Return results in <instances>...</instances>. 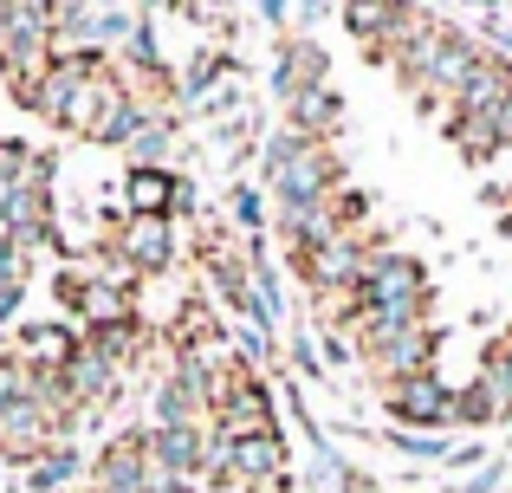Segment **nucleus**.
<instances>
[{
  "instance_id": "1",
  "label": "nucleus",
  "mask_w": 512,
  "mask_h": 493,
  "mask_svg": "<svg viewBox=\"0 0 512 493\" xmlns=\"http://www.w3.org/2000/svg\"><path fill=\"white\" fill-rule=\"evenodd\" d=\"M260 182L279 208V202H325L350 176H344L338 150H331L325 137H305V130L279 124V130H266V143H260Z\"/></svg>"
},
{
  "instance_id": "2",
  "label": "nucleus",
  "mask_w": 512,
  "mask_h": 493,
  "mask_svg": "<svg viewBox=\"0 0 512 493\" xmlns=\"http://www.w3.org/2000/svg\"><path fill=\"white\" fill-rule=\"evenodd\" d=\"M357 305L363 312H422V318H435V286H428L422 253L376 247L370 266H363V279H357Z\"/></svg>"
},
{
  "instance_id": "3",
  "label": "nucleus",
  "mask_w": 512,
  "mask_h": 493,
  "mask_svg": "<svg viewBox=\"0 0 512 493\" xmlns=\"http://www.w3.org/2000/svg\"><path fill=\"white\" fill-rule=\"evenodd\" d=\"M376 247H389L383 234H370V228H344L338 241H325L318 253H305V260H279V266H286V273L299 279L312 299H331V292H350V286H357Z\"/></svg>"
},
{
  "instance_id": "4",
  "label": "nucleus",
  "mask_w": 512,
  "mask_h": 493,
  "mask_svg": "<svg viewBox=\"0 0 512 493\" xmlns=\"http://www.w3.org/2000/svg\"><path fill=\"white\" fill-rule=\"evenodd\" d=\"M214 435H227V442H240V435H266L279 429V409H273V383H266V370H253L247 357H234L221 377V396H214Z\"/></svg>"
},
{
  "instance_id": "5",
  "label": "nucleus",
  "mask_w": 512,
  "mask_h": 493,
  "mask_svg": "<svg viewBox=\"0 0 512 493\" xmlns=\"http://www.w3.org/2000/svg\"><path fill=\"white\" fill-rule=\"evenodd\" d=\"M338 20H344V33L357 39L376 65H396V52L428 26V13L415 7V0H344Z\"/></svg>"
},
{
  "instance_id": "6",
  "label": "nucleus",
  "mask_w": 512,
  "mask_h": 493,
  "mask_svg": "<svg viewBox=\"0 0 512 493\" xmlns=\"http://www.w3.org/2000/svg\"><path fill=\"white\" fill-rule=\"evenodd\" d=\"M91 487L98 493H150L156 461H150V422H124L91 448Z\"/></svg>"
},
{
  "instance_id": "7",
  "label": "nucleus",
  "mask_w": 512,
  "mask_h": 493,
  "mask_svg": "<svg viewBox=\"0 0 512 493\" xmlns=\"http://www.w3.org/2000/svg\"><path fill=\"white\" fill-rule=\"evenodd\" d=\"M111 247L137 266V279H163L182 260V228H175V215H124L111 228Z\"/></svg>"
},
{
  "instance_id": "8",
  "label": "nucleus",
  "mask_w": 512,
  "mask_h": 493,
  "mask_svg": "<svg viewBox=\"0 0 512 493\" xmlns=\"http://www.w3.org/2000/svg\"><path fill=\"white\" fill-rule=\"evenodd\" d=\"M383 409H389V429H454V390L422 370V377H396L383 383Z\"/></svg>"
},
{
  "instance_id": "9",
  "label": "nucleus",
  "mask_w": 512,
  "mask_h": 493,
  "mask_svg": "<svg viewBox=\"0 0 512 493\" xmlns=\"http://www.w3.org/2000/svg\"><path fill=\"white\" fill-rule=\"evenodd\" d=\"M59 383H65V396L85 409V422H104L117 403H124V370H117L111 357L98 351V344H78V351L65 357Z\"/></svg>"
},
{
  "instance_id": "10",
  "label": "nucleus",
  "mask_w": 512,
  "mask_h": 493,
  "mask_svg": "<svg viewBox=\"0 0 512 493\" xmlns=\"http://www.w3.org/2000/svg\"><path fill=\"white\" fill-rule=\"evenodd\" d=\"M266 85H273V98H279V104H292V98H305V91L331 85V52L318 46L312 33H279Z\"/></svg>"
},
{
  "instance_id": "11",
  "label": "nucleus",
  "mask_w": 512,
  "mask_h": 493,
  "mask_svg": "<svg viewBox=\"0 0 512 493\" xmlns=\"http://www.w3.org/2000/svg\"><path fill=\"white\" fill-rule=\"evenodd\" d=\"M124 215H201L195 202V182L182 176V169H130L124 176Z\"/></svg>"
},
{
  "instance_id": "12",
  "label": "nucleus",
  "mask_w": 512,
  "mask_h": 493,
  "mask_svg": "<svg viewBox=\"0 0 512 493\" xmlns=\"http://www.w3.org/2000/svg\"><path fill=\"white\" fill-rule=\"evenodd\" d=\"M208 448H214V422H175V429H150V461L156 474H208Z\"/></svg>"
},
{
  "instance_id": "13",
  "label": "nucleus",
  "mask_w": 512,
  "mask_h": 493,
  "mask_svg": "<svg viewBox=\"0 0 512 493\" xmlns=\"http://www.w3.org/2000/svg\"><path fill=\"white\" fill-rule=\"evenodd\" d=\"M273 474H292V448H286V435L279 429H266V435H240V442H227V487H260V481H273Z\"/></svg>"
},
{
  "instance_id": "14",
  "label": "nucleus",
  "mask_w": 512,
  "mask_h": 493,
  "mask_svg": "<svg viewBox=\"0 0 512 493\" xmlns=\"http://www.w3.org/2000/svg\"><path fill=\"white\" fill-rule=\"evenodd\" d=\"M435 351H441V331L422 325V331H402L396 344H383V351L363 357V364H370L376 390H383V383H396V377H422V370H435Z\"/></svg>"
},
{
  "instance_id": "15",
  "label": "nucleus",
  "mask_w": 512,
  "mask_h": 493,
  "mask_svg": "<svg viewBox=\"0 0 512 493\" xmlns=\"http://www.w3.org/2000/svg\"><path fill=\"white\" fill-rule=\"evenodd\" d=\"M26 493H78L91 481V455L78 442H52L39 461H26Z\"/></svg>"
},
{
  "instance_id": "16",
  "label": "nucleus",
  "mask_w": 512,
  "mask_h": 493,
  "mask_svg": "<svg viewBox=\"0 0 512 493\" xmlns=\"http://www.w3.org/2000/svg\"><path fill=\"white\" fill-rule=\"evenodd\" d=\"M175 143H182V111L175 104H150V117H143V130L124 143L130 169H169Z\"/></svg>"
},
{
  "instance_id": "17",
  "label": "nucleus",
  "mask_w": 512,
  "mask_h": 493,
  "mask_svg": "<svg viewBox=\"0 0 512 493\" xmlns=\"http://www.w3.org/2000/svg\"><path fill=\"white\" fill-rule=\"evenodd\" d=\"M441 130H448V143L467 156V163H493V156L506 150L493 111H461V104H448V111H441Z\"/></svg>"
},
{
  "instance_id": "18",
  "label": "nucleus",
  "mask_w": 512,
  "mask_h": 493,
  "mask_svg": "<svg viewBox=\"0 0 512 493\" xmlns=\"http://www.w3.org/2000/svg\"><path fill=\"white\" fill-rule=\"evenodd\" d=\"M163 344H169V351H208V344H234V338L221 331L214 305L201 299V292H188V299L175 305V318L163 325Z\"/></svg>"
},
{
  "instance_id": "19",
  "label": "nucleus",
  "mask_w": 512,
  "mask_h": 493,
  "mask_svg": "<svg viewBox=\"0 0 512 493\" xmlns=\"http://www.w3.org/2000/svg\"><path fill=\"white\" fill-rule=\"evenodd\" d=\"M78 344H85V331H78V325H52V318H39V325H20L13 351H20L33 370H65V357H72Z\"/></svg>"
},
{
  "instance_id": "20",
  "label": "nucleus",
  "mask_w": 512,
  "mask_h": 493,
  "mask_svg": "<svg viewBox=\"0 0 512 493\" xmlns=\"http://www.w3.org/2000/svg\"><path fill=\"white\" fill-rule=\"evenodd\" d=\"M344 117H350V111H344V91H338V85H318V91H305V98L286 104V124L305 130V137H325V143H338Z\"/></svg>"
},
{
  "instance_id": "21",
  "label": "nucleus",
  "mask_w": 512,
  "mask_h": 493,
  "mask_svg": "<svg viewBox=\"0 0 512 493\" xmlns=\"http://www.w3.org/2000/svg\"><path fill=\"white\" fill-rule=\"evenodd\" d=\"M227 221H234L247 241L273 234V195H266V182H234V195H227Z\"/></svg>"
},
{
  "instance_id": "22",
  "label": "nucleus",
  "mask_w": 512,
  "mask_h": 493,
  "mask_svg": "<svg viewBox=\"0 0 512 493\" xmlns=\"http://www.w3.org/2000/svg\"><path fill=\"white\" fill-rule=\"evenodd\" d=\"M59 7H65V0H0V33L52 39V26H59Z\"/></svg>"
},
{
  "instance_id": "23",
  "label": "nucleus",
  "mask_w": 512,
  "mask_h": 493,
  "mask_svg": "<svg viewBox=\"0 0 512 493\" xmlns=\"http://www.w3.org/2000/svg\"><path fill=\"white\" fill-rule=\"evenodd\" d=\"M305 487H312V493H357V474L344 468V455L325 442V435L312 442V468H305Z\"/></svg>"
},
{
  "instance_id": "24",
  "label": "nucleus",
  "mask_w": 512,
  "mask_h": 493,
  "mask_svg": "<svg viewBox=\"0 0 512 493\" xmlns=\"http://www.w3.org/2000/svg\"><path fill=\"white\" fill-rule=\"evenodd\" d=\"M500 403H493V390L487 383H461V390H454V429H500Z\"/></svg>"
},
{
  "instance_id": "25",
  "label": "nucleus",
  "mask_w": 512,
  "mask_h": 493,
  "mask_svg": "<svg viewBox=\"0 0 512 493\" xmlns=\"http://www.w3.org/2000/svg\"><path fill=\"white\" fill-rule=\"evenodd\" d=\"M389 448H396V455H415V461H448L454 455L448 429H389Z\"/></svg>"
},
{
  "instance_id": "26",
  "label": "nucleus",
  "mask_w": 512,
  "mask_h": 493,
  "mask_svg": "<svg viewBox=\"0 0 512 493\" xmlns=\"http://www.w3.org/2000/svg\"><path fill=\"white\" fill-rule=\"evenodd\" d=\"M325 208L338 215V228H370V189H357V182H338L325 195Z\"/></svg>"
},
{
  "instance_id": "27",
  "label": "nucleus",
  "mask_w": 512,
  "mask_h": 493,
  "mask_svg": "<svg viewBox=\"0 0 512 493\" xmlns=\"http://www.w3.org/2000/svg\"><path fill=\"white\" fill-rule=\"evenodd\" d=\"M286 364H292V377H318V370H325V364H318V344H312V331H286Z\"/></svg>"
},
{
  "instance_id": "28",
  "label": "nucleus",
  "mask_w": 512,
  "mask_h": 493,
  "mask_svg": "<svg viewBox=\"0 0 512 493\" xmlns=\"http://www.w3.org/2000/svg\"><path fill=\"white\" fill-rule=\"evenodd\" d=\"M20 305H26V279H0V331L20 325Z\"/></svg>"
},
{
  "instance_id": "29",
  "label": "nucleus",
  "mask_w": 512,
  "mask_h": 493,
  "mask_svg": "<svg viewBox=\"0 0 512 493\" xmlns=\"http://www.w3.org/2000/svg\"><path fill=\"white\" fill-rule=\"evenodd\" d=\"M150 493H208L201 481H188V474H156V487Z\"/></svg>"
},
{
  "instance_id": "30",
  "label": "nucleus",
  "mask_w": 512,
  "mask_h": 493,
  "mask_svg": "<svg viewBox=\"0 0 512 493\" xmlns=\"http://www.w3.org/2000/svg\"><path fill=\"white\" fill-rule=\"evenodd\" d=\"M500 474H506V468H500V461H487V468H480V474H474V481H467V493H493V487H500Z\"/></svg>"
},
{
  "instance_id": "31",
  "label": "nucleus",
  "mask_w": 512,
  "mask_h": 493,
  "mask_svg": "<svg viewBox=\"0 0 512 493\" xmlns=\"http://www.w3.org/2000/svg\"><path fill=\"white\" fill-rule=\"evenodd\" d=\"M260 13H266L273 26H286V20H292V0H260Z\"/></svg>"
},
{
  "instance_id": "32",
  "label": "nucleus",
  "mask_w": 512,
  "mask_h": 493,
  "mask_svg": "<svg viewBox=\"0 0 512 493\" xmlns=\"http://www.w3.org/2000/svg\"><path fill=\"white\" fill-rule=\"evenodd\" d=\"M487 351H493V357H500V364H506V377H512V331H500V338H493V344H487Z\"/></svg>"
},
{
  "instance_id": "33",
  "label": "nucleus",
  "mask_w": 512,
  "mask_h": 493,
  "mask_svg": "<svg viewBox=\"0 0 512 493\" xmlns=\"http://www.w3.org/2000/svg\"><path fill=\"white\" fill-rule=\"evenodd\" d=\"M247 493H299V487H292V474H273V481H260V487H247Z\"/></svg>"
},
{
  "instance_id": "34",
  "label": "nucleus",
  "mask_w": 512,
  "mask_h": 493,
  "mask_svg": "<svg viewBox=\"0 0 512 493\" xmlns=\"http://www.w3.org/2000/svg\"><path fill=\"white\" fill-rule=\"evenodd\" d=\"M493 117H500V137H506V150H512V98H506V104H500Z\"/></svg>"
},
{
  "instance_id": "35",
  "label": "nucleus",
  "mask_w": 512,
  "mask_h": 493,
  "mask_svg": "<svg viewBox=\"0 0 512 493\" xmlns=\"http://www.w3.org/2000/svg\"><path fill=\"white\" fill-rule=\"evenodd\" d=\"M461 7H480V13H500V0H461Z\"/></svg>"
},
{
  "instance_id": "36",
  "label": "nucleus",
  "mask_w": 512,
  "mask_h": 493,
  "mask_svg": "<svg viewBox=\"0 0 512 493\" xmlns=\"http://www.w3.org/2000/svg\"><path fill=\"white\" fill-rule=\"evenodd\" d=\"M98 7H124V0H98Z\"/></svg>"
},
{
  "instance_id": "37",
  "label": "nucleus",
  "mask_w": 512,
  "mask_h": 493,
  "mask_svg": "<svg viewBox=\"0 0 512 493\" xmlns=\"http://www.w3.org/2000/svg\"><path fill=\"white\" fill-rule=\"evenodd\" d=\"M506 331H512V325H506Z\"/></svg>"
}]
</instances>
